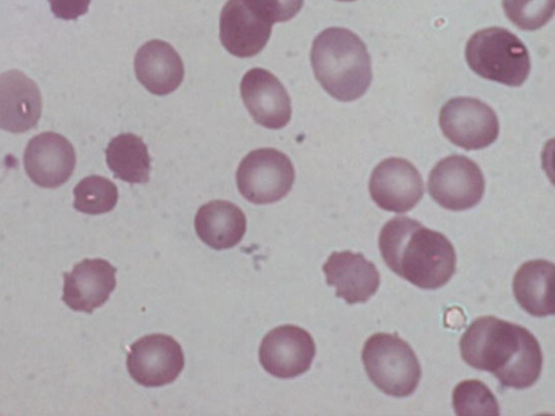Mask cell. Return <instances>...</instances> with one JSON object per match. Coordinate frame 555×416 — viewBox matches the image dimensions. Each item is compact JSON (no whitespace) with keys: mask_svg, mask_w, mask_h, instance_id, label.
<instances>
[{"mask_svg":"<svg viewBox=\"0 0 555 416\" xmlns=\"http://www.w3.org/2000/svg\"><path fill=\"white\" fill-rule=\"evenodd\" d=\"M460 350L464 362L491 373L503 387L528 388L541 374L537 338L526 327L495 316L476 318L462 335Z\"/></svg>","mask_w":555,"mask_h":416,"instance_id":"cell-1","label":"cell"},{"mask_svg":"<svg viewBox=\"0 0 555 416\" xmlns=\"http://www.w3.org/2000/svg\"><path fill=\"white\" fill-rule=\"evenodd\" d=\"M312 336L296 325H281L262 339L259 361L262 367L278 378H294L306 373L314 359Z\"/></svg>","mask_w":555,"mask_h":416,"instance_id":"cell-10","label":"cell"},{"mask_svg":"<svg viewBox=\"0 0 555 416\" xmlns=\"http://www.w3.org/2000/svg\"><path fill=\"white\" fill-rule=\"evenodd\" d=\"M294 181L295 170L288 156L271 147L249 152L236 170L240 193L258 205L282 199Z\"/></svg>","mask_w":555,"mask_h":416,"instance_id":"cell-6","label":"cell"},{"mask_svg":"<svg viewBox=\"0 0 555 416\" xmlns=\"http://www.w3.org/2000/svg\"><path fill=\"white\" fill-rule=\"evenodd\" d=\"M42 110L37 83L17 69L0 74V129L23 133L36 127Z\"/></svg>","mask_w":555,"mask_h":416,"instance_id":"cell-17","label":"cell"},{"mask_svg":"<svg viewBox=\"0 0 555 416\" xmlns=\"http://www.w3.org/2000/svg\"><path fill=\"white\" fill-rule=\"evenodd\" d=\"M369 191L378 207L401 213L411 210L422 199L424 182L409 160L390 157L374 168Z\"/></svg>","mask_w":555,"mask_h":416,"instance_id":"cell-11","label":"cell"},{"mask_svg":"<svg viewBox=\"0 0 555 416\" xmlns=\"http://www.w3.org/2000/svg\"><path fill=\"white\" fill-rule=\"evenodd\" d=\"M554 269L553 262L537 259L522 263L514 275V296L519 306L533 316L554 314Z\"/></svg>","mask_w":555,"mask_h":416,"instance_id":"cell-20","label":"cell"},{"mask_svg":"<svg viewBox=\"0 0 555 416\" xmlns=\"http://www.w3.org/2000/svg\"><path fill=\"white\" fill-rule=\"evenodd\" d=\"M310 60L321 87L338 101H354L371 84V56L361 38L349 29L321 31L313 40Z\"/></svg>","mask_w":555,"mask_h":416,"instance_id":"cell-3","label":"cell"},{"mask_svg":"<svg viewBox=\"0 0 555 416\" xmlns=\"http://www.w3.org/2000/svg\"><path fill=\"white\" fill-rule=\"evenodd\" d=\"M380 255L400 277L423 289H437L455 273L456 253L440 232L420 221L397 216L387 221L378 236Z\"/></svg>","mask_w":555,"mask_h":416,"instance_id":"cell-2","label":"cell"},{"mask_svg":"<svg viewBox=\"0 0 555 416\" xmlns=\"http://www.w3.org/2000/svg\"><path fill=\"white\" fill-rule=\"evenodd\" d=\"M428 192L442 208L462 211L476 206L485 192L479 166L463 155L439 160L428 177Z\"/></svg>","mask_w":555,"mask_h":416,"instance_id":"cell-7","label":"cell"},{"mask_svg":"<svg viewBox=\"0 0 555 416\" xmlns=\"http://www.w3.org/2000/svg\"><path fill=\"white\" fill-rule=\"evenodd\" d=\"M115 274L116 268L104 259H83L64 273L62 300L74 311L91 313L115 289Z\"/></svg>","mask_w":555,"mask_h":416,"instance_id":"cell-15","label":"cell"},{"mask_svg":"<svg viewBox=\"0 0 555 416\" xmlns=\"http://www.w3.org/2000/svg\"><path fill=\"white\" fill-rule=\"evenodd\" d=\"M465 57L470 69L480 77L509 87L521 86L530 73L526 46L501 27L476 31L466 43Z\"/></svg>","mask_w":555,"mask_h":416,"instance_id":"cell-4","label":"cell"},{"mask_svg":"<svg viewBox=\"0 0 555 416\" xmlns=\"http://www.w3.org/2000/svg\"><path fill=\"white\" fill-rule=\"evenodd\" d=\"M106 164L116 179L128 183H146L151 157L143 140L133 133H120L105 148Z\"/></svg>","mask_w":555,"mask_h":416,"instance_id":"cell-21","label":"cell"},{"mask_svg":"<svg viewBox=\"0 0 555 416\" xmlns=\"http://www.w3.org/2000/svg\"><path fill=\"white\" fill-rule=\"evenodd\" d=\"M134 73L140 83L152 94L166 95L181 84L184 66L171 44L154 39L145 42L137 51Z\"/></svg>","mask_w":555,"mask_h":416,"instance_id":"cell-18","label":"cell"},{"mask_svg":"<svg viewBox=\"0 0 555 416\" xmlns=\"http://www.w3.org/2000/svg\"><path fill=\"white\" fill-rule=\"evenodd\" d=\"M361 358L369 378L384 393L404 398L416 390L422 375L418 359L397 334L372 335Z\"/></svg>","mask_w":555,"mask_h":416,"instance_id":"cell-5","label":"cell"},{"mask_svg":"<svg viewBox=\"0 0 555 416\" xmlns=\"http://www.w3.org/2000/svg\"><path fill=\"white\" fill-rule=\"evenodd\" d=\"M272 24L292 20L302 8L304 0H244Z\"/></svg>","mask_w":555,"mask_h":416,"instance_id":"cell-25","label":"cell"},{"mask_svg":"<svg viewBox=\"0 0 555 416\" xmlns=\"http://www.w3.org/2000/svg\"><path fill=\"white\" fill-rule=\"evenodd\" d=\"M452 404L456 415H500L495 396L477 379L459 382L453 389Z\"/></svg>","mask_w":555,"mask_h":416,"instance_id":"cell-23","label":"cell"},{"mask_svg":"<svg viewBox=\"0 0 555 416\" xmlns=\"http://www.w3.org/2000/svg\"><path fill=\"white\" fill-rule=\"evenodd\" d=\"M337 1H354V0H337Z\"/></svg>","mask_w":555,"mask_h":416,"instance_id":"cell-27","label":"cell"},{"mask_svg":"<svg viewBox=\"0 0 555 416\" xmlns=\"http://www.w3.org/2000/svg\"><path fill=\"white\" fill-rule=\"evenodd\" d=\"M194 224L202 242L221 250L241 242L246 231V217L235 204L217 199L201 206Z\"/></svg>","mask_w":555,"mask_h":416,"instance_id":"cell-19","label":"cell"},{"mask_svg":"<svg viewBox=\"0 0 555 416\" xmlns=\"http://www.w3.org/2000/svg\"><path fill=\"white\" fill-rule=\"evenodd\" d=\"M76 166L73 144L56 132L47 131L31 138L24 152V167L29 179L47 188L59 187Z\"/></svg>","mask_w":555,"mask_h":416,"instance_id":"cell-12","label":"cell"},{"mask_svg":"<svg viewBox=\"0 0 555 416\" xmlns=\"http://www.w3.org/2000/svg\"><path fill=\"white\" fill-rule=\"evenodd\" d=\"M55 17L75 21L88 12L91 0H48Z\"/></svg>","mask_w":555,"mask_h":416,"instance_id":"cell-26","label":"cell"},{"mask_svg":"<svg viewBox=\"0 0 555 416\" xmlns=\"http://www.w3.org/2000/svg\"><path fill=\"white\" fill-rule=\"evenodd\" d=\"M507 18L522 30H535L551 21L554 0H502Z\"/></svg>","mask_w":555,"mask_h":416,"instance_id":"cell-24","label":"cell"},{"mask_svg":"<svg viewBox=\"0 0 555 416\" xmlns=\"http://www.w3.org/2000/svg\"><path fill=\"white\" fill-rule=\"evenodd\" d=\"M184 366L181 346L165 334L143 336L130 346L127 368L132 379L144 387L172 382Z\"/></svg>","mask_w":555,"mask_h":416,"instance_id":"cell-9","label":"cell"},{"mask_svg":"<svg viewBox=\"0 0 555 416\" xmlns=\"http://www.w3.org/2000/svg\"><path fill=\"white\" fill-rule=\"evenodd\" d=\"M272 25L244 0H228L220 13L219 38L232 55L251 57L266 47Z\"/></svg>","mask_w":555,"mask_h":416,"instance_id":"cell-14","label":"cell"},{"mask_svg":"<svg viewBox=\"0 0 555 416\" xmlns=\"http://www.w3.org/2000/svg\"><path fill=\"white\" fill-rule=\"evenodd\" d=\"M240 89L248 113L258 125L281 129L289 122L291 98L275 75L261 67L251 68L243 76Z\"/></svg>","mask_w":555,"mask_h":416,"instance_id":"cell-13","label":"cell"},{"mask_svg":"<svg viewBox=\"0 0 555 416\" xmlns=\"http://www.w3.org/2000/svg\"><path fill=\"white\" fill-rule=\"evenodd\" d=\"M326 283L347 303L367 301L379 287V272L362 253L334 251L322 266Z\"/></svg>","mask_w":555,"mask_h":416,"instance_id":"cell-16","label":"cell"},{"mask_svg":"<svg viewBox=\"0 0 555 416\" xmlns=\"http://www.w3.org/2000/svg\"><path fill=\"white\" fill-rule=\"evenodd\" d=\"M439 125L444 136L464 150H481L499 135L494 110L475 98H454L440 109Z\"/></svg>","mask_w":555,"mask_h":416,"instance_id":"cell-8","label":"cell"},{"mask_svg":"<svg viewBox=\"0 0 555 416\" xmlns=\"http://www.w3.org/2000/svg\"><path fill=\"white\" fill-rule=\"evenodd\" d=\"M73 194L74 208L87 214L109 212L118 200L115 183L101 176L83 178L76 184Z\"/></svg>","mask_w":555,"mask_h":416,"instance_id":"cell-22","label":"cell"}]
</instances>
